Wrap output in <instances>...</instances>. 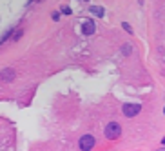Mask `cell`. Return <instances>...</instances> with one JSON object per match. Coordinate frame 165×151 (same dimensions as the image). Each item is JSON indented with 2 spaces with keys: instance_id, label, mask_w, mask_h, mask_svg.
I'll use <instances>...</instances> for the list:
<instances>
[{
  "instance_id": "8",
  "label": "cell",
  "mask_w": 165,
  "mask_h": 151,
  "mask_svg": "<svg viewBox=\"0 0 165 151\" xmlns=\"http://www.w3.org/2000/svg\"><path fill=\"white\" fill-rule=\"evenodd\" d=\"M122 51H124V55H129V51H131V46H122Z\"/></svg>"
},
{
  "instance_id": "11",
  "label": "cell",
  "mask_w": 165,
  "mask_h": 151,
  "mask_svg": "<svg viewBox=\"0 0 165 151\" xmlns=\"http://www.w3.org/2000/svg\"><path fill=\"white\" fill-rule=\"evenodd\" d=\"M161 144H163V146H165V138H163V140H161Z\"/></svg>"
},
{
  "instance_id": "6",
  "label": "cell",
  "mask_w": 165,
  "mask_h": 151,
  "mask_svg": "<svg viewBox=\"0 0 165 151\" xmlns=\"http://www.w3.org/2000/svg\"><path fill=\"white\" fill-rule=\"evenodd\" d=\"M91 13L96 15V16H104V7H100V6H92V7H91Z\"/></svg>"
},
{
  "instance_id": "2",
  "label": "cell",
  "mask_w": 165,
  "mask_h": 151,
  "mask_svg": "<svg viewBox=\"0 0 165 151\" xmlns=\"http://www.w3.org/2000/svg\"><path fill=\"white\" fill-rule=\"evenodd\" d=\"M122 111H124L125 117H136L141 111V106H138V104H125L122 107Z\"/></svg>"
},
{
  "instance_id": "4",
  "label": "cell",
  "mask_w": 165,
  "mask_h": 151,
  "mask_svg": "<svg viewBox=\"0 0 165 151\" xmlns=\"http://www.w3.org/2000/svg\"><path fill=\"white\" fill-rule=\"evenodd\" d=\"M94 29H96V26H94L92 20H85V22L82 24V33H84V35H92Z\"/></svg>"
},
{
  "instance_id": "10",
  "label": "cell",
  "mask_w": 165,
  "mask_h": 151,
  "mask_svg": "<svg viewBox=\"0 0 165 151\" xmlns=\"http://www.w3.org/2000/svg\"><path fill=\"white\" fill-rule=\"evenodd\" d=\"M22 35H24V31H22V29H20V31H18V33H16V35H15V36H13V40H18V38H20V36H22Z\"/></svg>"
},
{
  "instance_id": "7",
  "label": "cell",
  "mask_w": 165,
  "mask_h": 151,
  "mask_svg": "<svg viewBox=\"0 0 165 151\" xmlns=\"http://www.w3.org/2000/svg\"><path fill=\"white\" fill-rule=\"evenodd\" d=\"M62 13H64V15H71V7L64 6V7H62Z\"/></svg>"
},
{
  "instance_id": "5",
  "label": "cell",
  "mask_w": 165,
  "mask_h": 151,
  "mask_svg": "<svg viewBox=\"0 0 165 151\" xmlns=\"http://www.w3.org/2000/svg\"><path fill=\"white\" fill-rule=\"evenodd\" d=\"M13 78H15V71L11 68H6L2 73H0V80H2V82H11Z\"/></svg>"
},
{
  "instance_id": "3",
  "label": "cell",
  "mask_w": 165,
  "mask_h": 151,
  "mask_svg": "<svg viewBox=\"0 0 165 151\" xmlns=\"http://www.w3.org/2000/svg\"><path fill=\"white\" fill-rule=\"evenodd\" d=\"M92 146H94V137H92V135H84V137L80 138V149L87 151V149H91Z\"/></svg>"
},
{
  "instance_id": "12",
  "label": "cell",
  "mask_w": 165,
  "mask_h": 151,
  "mask_svg": "<svg viewBox=\"0 0 165 151\" xmlns=\"http://www.w3.org/2000/svg\"><path fill=\"white\" fill-rule=\"evenodd\" d=\"M163 113H165V107H163Z\"/></svg>"
},
{
  "instance_id": "9",
  "label": "cell",
  "mask_w": 165,
  "mask_h": 151,
  "mask_svg": "<svg viewBox=\"0 0 165 151\" xmlns=\"http://www.w3.org/2000/svg\"><path fill=\"white\" fill-rule=\"evenodd\" d=\"M124 29H125V31H129V33H132V29H131V26H129L127 22H124Z\"/></svg>"
},
{
  "instance_id": "1",
  "label": "cell",
  "mask_w": 165,
  "mask_h": 151,
  "mask_svg": "<svg viewBox=\"0 0 165 151\" xmlns=\"http://www.w3.org/2000/svg\"><path fill=\"white\" fill-rule=\"evenodd\" d=\"M120 135H122V127H120V124H118V122H111V124L105 126V137L109 140H114V138H118Z\"/></svg>"
}]
</instances>
